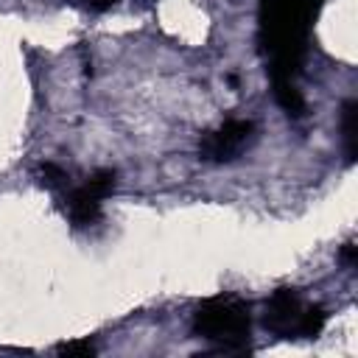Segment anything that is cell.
Wrapping results in <instances>:
<instances>
[{"mask_svg":"<svg viewBox=\"0 0 358 358\" xmlns=\"http://www.w3.org/2000/svg\"><path fill=\"white\" fill-rule=\"evenodd\" d=\"M39 173H42V185L50 187V190H64L70 182H67V171L56 162H42L39 165Z\"/></svg>","mask_w":358,"mask_h":358,"instance_id":"obj_7","label":"cell"},{"mask_svg":"<svg viewBox=\"0 0 358 358\" xmlns=\"http://www.w3.org/2000/svg\"><path fill=\"white\" fill-rule=\"evenodd\" d=\"M117 185V173L112 168H101L95 171L92 176H87L81 185L76 187H64V210L70 215V221L76 227H90L101 218V210H103V201L106 196L115 190Z\"/></svg>","mask_w":358,"mask_h":358,"instance_id":"obj_4","label":"cell"},{"mask_svg":"<svg viewBox=\"0 0 358 358\" xmlns=\"http://www.w3.org/2000/svg\"><path fill=\"white\" fill-rule=\"evenodd\" d=\"M324 322L327 313L294 288L274 291L263 313L266 330H271L280 338H316L324 330Z\"/></svg>","mask_w":358,"mask_h":358,"instance_id":"obj_3","label":"cell"},{"mask_svg":"<svg viewBox=\"0 0 358 358\" xmlns=\"http://www.w3.org/2000/svg\"><path fill=\"white\" fill-rule=\"evenodd\" d=\"M319 0H260V42L274 90L296 87Z\"/></svg>","mask_w":358,"mask_h":358,"instance_id":"obj_1","label":"cell"},{"mask_svg":"<svg viewBox=\"0 0 358 358\" xmlns=\"http://www.w3.org/2000/svg\"><path fill=\"white\" fill-rule=\"evenodd\" d=\"M341 260H344L347 266H352V263H355V246H352V243H347V246L341 249Z\"/></svg>","mask_w":358,"mask_h":358,"instance_id":"obj_9","label":"cell"},{"mask_svg":"<svg viewBox=\"0 0 358 358\" xmlns=\"http://www.w3.org/2000/svg\"><path fill=\"white\" fill-rule=\"evenodd\" d=\"M355 117H358V103H355V98H350L341 106V140H344L347 162H352L355 159V151H358V126H355Z\"/></svg>","mask_w":358,"mask_h":358,"instance_id":"obj_6","label":"cell"},{"mask_svg":"<svg viewBox=\"0 0 358 358\" xmlns=\"http://www.w3.org/2000/svg\"><path fill=\"white\" fill-rule=\"evenodd\" d=\"M56 352H59V355H92L95 347H92L90 341H64V344H59Z\"/></svg>","mask_w":358,"mask_h":358,"instance_id":"obj_8","label":"cell"},{"mask_svg":"<svg viewBox=\"0 0 358 358\" xmlns=\"http://www.w3.org/2000/svg\"><path fill=\"white\" fill-rule=\"evenodd\" d=\"M255 134V123L252 120H243V117H232L227 120L224 126H218L215 131H210L204 140H201V157L210 159V162H227L232 157H238L246 143L252 140Z\"/></svg>","mask_w":358,"mask_h":358,"instance_id":"obj_5","label":"cell"},{"mask_svg":"<svg viewBox=\"0 0 358 358\" xmlns=\"http://www.w3.org/2000/svg\"><path fill=\"white\" fill-rule=\"evenodd\" d=\"M193 333L213 341L224 352L246 350L252 333L249 302L235 294H218L204 299L193 313Z\"/></svg>","mask_w":358,"mask_h":358,"instance_id":"obj_2","label":"cell"}]
</instances>
